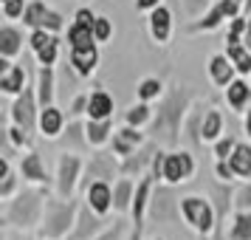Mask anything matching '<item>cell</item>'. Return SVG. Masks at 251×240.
I'll use <instances>...</instances> for the list:
<instances>
[{
    "mask_svg": "<svg viewBox=\"0 0 251 240\" xmlns=\"http://www.w3.org/2000/svg\"><path fill=\"white\" fill-rule=\"evenodd\" d=\"M186 102H189V93L178 88V91H172L164 105H161L158 116H155V125L152 130L158 133L167 144H175L178 141V130H181V119H183V110H186Z\"/></svg>",
    "mask_w": 251,
    "mask_h": 240,
    "instance_id": "1",
    "label": "cell"
},
{
    "mask_svg": "<svg viewBox=\"0 0 251 240\" xmlns=\"http://www.w3.org/2000/svg\"><path fill=\"white\" fill-rule=\"evenodd\" d=\"M181 215H183V220H186L195 232H201V235H209V232L215 229V223H217V215H215V209H212V204L203 201L201 195L183 198L181 201Z\"/></svg>",
    "mask_w": 251,
    "mask_h": 240,
    "instance_id": "2",
    "label": "cell"
},
{
    "mask_svg": "<svg viewBox=\"0 0 251 240\" xmlns=\"http://www.w3.org/2000/svg\"><path fill=\"white\" fill-rule=\"evenodd\" d=\"M46 212L48 215H46V226H43L46 238L57 240L62 235H68L71 223H74V215H76V206L71 201H48Z\"/></svg>",
    "mask_w": 251,
    "mask_h": 240,
    "instance_id": "3",
    "label": "cell"
},
{
    "mask_svg": "<svg viewBox=\"0 0 251 240\" xmlns=\"http://www.w3.org/2000/svg\"><path fill=\"white\" fill-rule=\"evenodd\" d=\"M40 209H43V201L37 195L25 192L20 195L17 201H12L9 206V223H17V226H34L40 220Z\"/></svg>",
    "mask_w": 251,
    "mask_h": 240,
    "instance_id": "4",
    "label": "cell"
},
{
    "mask_svg": "<svg viewBox=\"0 0 251 240\" xmlns=\"http://www.w3.org/2000/svg\"><path fill=\"white\" fill-rule=\"evenodd\" d=\"M178 212H181V204H178V198L172 195V189L158 187V189L152 192V198H150V215L155 217V220H161V223H172V220L178 217Z\"/></svg>",
    "mask_w": 251,
    "mask_h": 240,
    "instance_id": "5",
    "label": "cell"
},
{
    "mask_svg": "<svg viewBox=\"0 0 251 240\" xmlns=\"http://www.w3.org/2000/svg\"><path fill=\"white\" fill-rule=\"evenodd\" d=\"M243 6H246V0H217V6L206 14L201 23H192V31H212V28H217L226 17L228 20H234Z\"/></svg>",
    "mask_w": 251,
    "mask_h": 240,
    "instance_id": "6",
    "label": "cell"
},
{
    "mask_svg": "<svg viewBox=\"0 0 251 240\" xmlns=\"http://www.w3.org/2000/svg\"><path fill=\"white\" fill-rule=\"evenodd\" d=\"M195 172V161L189 153H167L164 159V181L167 184H183Z\"/></svg>",
    "mask_w": 251,
    "mask_h": 240,
    "instance_id": "7",
    "label": "cell"
},
{
    "mask_svg": "<svg viewBox=\"0 0 251 240\" xmlns=\"http://www.w3.org/2000/svg\"><path fill=\"white\" fill-rule=\"evenodd\" d=\"M37 102H40V99H34V91H31V88H25V91L17 96V102L12 105V119H14V125H20L25 133H31V130H34V122H37L34 105H37Z\"/></svg>",
    "mask_w": 251,
    "mask_h": 240,
    "instance_id": "8",
    "label": "cell"
},
{
    "mask_svg": "<svg viewBox=\"0 0 251 240\" xmlns=\"http://www.w3.org/2000/svg\"><path fill=\"white\" fill-rule=\"evenodd\" d=\"M79 167L82 161L76 159V156H62L59 159V170H57V189L62 198H71V192H74V187H76V178H79Z\"/></svg>",
    "mask_w": 251,
    "mask_h": 240,
    "instance_id": "9",
    "label": "cell"
},
{
    "mask_svg": "<svg viewBox=\"0 0 251 240\" xmlns=\"http://www.w3.org/2000/svg\"><path fill=\"white\" fill-rule=\"evenodd\" d=\"M85 198H88V204H91V209L96 215H107L110 206H113V189H110L107 181H93L85 189Z\"/></svg>",
    "mask_w": 251,
    "mask_h": 240,
    "instance_id": "10",
    "label": "cell"
},
{
    "mask_svg": "<svg viewBox=\"0 0 251 240\" xmlns=\"http://www.w3.org/2000/svg\"><path fill=\"white\" fill-rule=\"evenodd\" d=\"M102 229V215H96L91 209V204L79 206V212H76V229H74V235L71 240H88L91 235H96Z\"/></svg>",
    "mask_w": 251,
    "mask_h": 240,
    "instance_id": "11",
    "label": "cell"
},
{
    "mask_svg": "<svg viewBox=\"0 0 251 240\" xmlns=\"http://www.w3.org/2000/svg\"><path fill=\"white\" fill-rule=\"evenodd\" d=\"M150 198H152V175H144V178H141V184L136 187L133 206H130L133 220H136V232H141V226H144V209L150 206Z\"/></svg>",
    "mask_w": 251,
    "mask_h": 240,
    "instance_id": "12",
    "label": "cell"
},
{
    "mask_svg": "<svg viewBox=\"0 0 251 240\" xmlns=\"http://www.w3.org/2000/svg\"><path fill=\"white\" fill-rule=\"evenodd\" d=\"M141 144H144V136L138 133V127L133 130V125L122 127V130L113 136V150H116V156H122V159L133 156L136 147H141Z\"/></svg>",
    "mask_w": 251,
    "mask_h": 240,
    "instance_id": "13",
    "label": "cell"
},
{
    "mask_svg": "<svg viewBox=\"0 0 251 240\" xmlns=\"http://www.w3.org/2000/svg\"><path fill=\"white\" fill-rule=\"evenodd\" d=\"M234 62L226 57V54H215V57L209 59V77H212V82L215 85H220V88H226L228 82H234Z\"/></svg>",
    "mask_w": 251,
    "mask_h": 240,
    "instance_id": "14",
    "label": "cell"
},
{
    "mask_svg": "<svg viewBox=\"0 0 251 240\" xmlns=\"http://www.w3.org/2000/svg\"><path fill=\"white\" fill-rule=\"evenodd\" d=\"M170 31H172V14H170V9H167V6L152 9V12H150V34H152V40L167 43V40H170Z\"/></svg>",
    "mask_w": 251,
    "mask_h": 240,
    "instance_id": "15",
    "label": "cell"
},
{
    "mask_svg": "<svg viewBox=\"0 0 251 240\" xmlns=\"http://www.w3.org/2000/svg\"><path fill=\"white\" fill-rule=\"evenodd\" d=\"M96 62H99V51H96V46H91V48H71V65L76 68L79 77H91V71L96 68Z\"/></svg>",
    "mask_w": 251,
    "mask_h": 240,
    "instance_id": "16",
    "label": "cell"
},
{
    "mask_svg": "<svg viewBox=\"0 0 251 240\" xmlns=\"http://www.w3.org/2000/svg\"><path fill=\"white\" fill-rule=\"evenodd\" d=\"M110 133H113V122L110 119H88V125H85V138H88L91 147L107 144Z\"/></svg>",
    "mask_w": 251,
    "mask_h": 240,
    "instance_id": "17",
    "label": "cell"
},
{
    "mask_svg": "<svg viewBox=\"0 0 251 240\" xmlns=\"http://www.w3.org/2000/svg\"><path fill=\"white\" fill-rule=\"evenodd\" d=\"M116 172V164L110 156H93L91 164H88V172H85V178H88V187L93 181H107V178H113Z\"/></svg>",
    "mask_w": 251,
    "mask_h": 240,
    "instance_id": "18",
    "label": "cell"
},
{
    "mask_svg": "<svg viewBox=\"0 0 251 240\" xmlns=\"http://www.w3.org/2000/svg\"><path fill=\"white\" fill-rule=\"evenodd\" d=\"M88 119H110L113 116V99H110V93L104 91H93L91 99H88Z\"/></svg>",
    "mask_w": 251,
    "mask_h": 240,
    "instance_id": "19",
    "label": "cell"
},
{
    "mask_svg": "<svg viewBox=\"0 0 251 240\" xmlns=\"http://www.w3.org/2000/svg\"><path fill=\"white\" fill-rule=\"evenodd\" d=\"M62 110L59 107H54V105H48V107H43L40 110V130L46 133L48 138H57L59 130H62Z\"/></svg>",
    "mask_w": 251,
    "mask_h": 240,
    "instance_id": "20",
    "label": "cell"
},
{
    "mask_svg": "<svg viewBox=\"0 0 251 240\" xmlns=\"http://www.w3.org/2000/svg\"><path fill=\"white\" fill-rule=\"evenodd\" d=\"M249 99H251L249 82L234 80V82H228V85H226V102H228V107H234V110H243V107L249 105Z\"/></svg>",
    "mask_w": 251,
    "mask_h": 240,
    "instance_id": "21",
    "label": "cell"
},
{
    "mask_svg": "<svg viewBox=\"0 0 251 240\" xmlns=\"http://www.w3.org/2000/svg\"><path fill=\"white\" fill-rule=\"evenodd\" d=\"M37 99H40V107H48V105H54V71L51 65H43L40 74H37Z\"/></svg>",
    "mask_w": 251,
    "mask_h": 240,
    "instance_id": "22",
    "label": "cell"
},
{
    "mask_svg": "<svg viewBox=\"0 0 251 240\" xmlns=\"http://www.w3.org/2000/svg\"><path fill=\"white\" fill-rule=\"evenodd\" d=\"M133 195H136V184L127 175V178H122V181L113 187V206L119 212H127V209L133 206Z\"/></svg>",
    "mask_w": 251,
    "mask_h": 240,
    "instance_id": "23",
    "label": "cell"
},
{
    "mask_svg": "<svg viewBox=\"0 0 251 240\" xmlns=\"http://www.w3.org/2000/svg\"><path fill=\"white\" fill-rule=\"evenodd\" d=\"M223 133V116L220 110H209L201 119V141H217Z\"/></svg>",
    "mask_w": 251,
    "mask_h": 240,
    "instance_id": "24",
    "label": "cell"
},
{
    "mask_svg": "<svg viewBox=\"0 0 251 240\" xmlns=\"http://www.w3.org/2000/svg\"><path fill=\"white\" fill-rule=\"evenodd\" d=\"M0 88H3V93H23L25 91V71L20 65H12L6 74H0Z\"/></svg>",
    "mask_w": 251,
    "mask_h": 240,
    "instance_id": "25",
    "label": "cell"
},
{
    "mask_svg": "<svg viewBox=\"0 0 251 240\" xmlns=\"http://www.w3.org/2000/svg\"><path fill=\"white\" fill-rule=\"evenodd\" d=\"M228 164L234 167V172L240 178H251V144H237L234 153H231V159H228Z\"/></svg>",
    "mask_w": 251,
    "mask_h": 240,
    "instance_id": "26",
    "label": "cell"
},
{
    "mask_svg": "<svg viewBox=\"0 0 251 240\" xmlns=\"http://www.w3.org/2000/svg\"><path fill=\"white\" fill-rule=\"evenodd\" d=\"M20 172H23V178H28V181L34 184H43L48 178L46 167H43V161H40V156L37 153H28L23 159V164H20Z\"/></svg>",
    "mask_w": 251,
    "mask_h": 240,
    "instance_id": "27",
    "label": "cell"
},
{
    "mask_svg": "<svg viewBox=\"0 0 251 240\" xmlns=\"http://www.w3.org/2000/svg\"><path fill=\"white\" fill-rule=\"evenodd\" d=\"M20 43H23V34L12 28V26H3L0 28V54L3 57H14L20 51Z\"/></svg>",
    "mask_w": 251,
    "mask_h": 240,
    "instance_id": "28",
    "label": "cell"
},
{
    "mask_svg": "<svg viewBox=\"0 0 251 240\" xmlns=\"http://www.w3.org/2000/svg\"><path fill=\"white\" fill-rule=\"evenodd\" d=\"M228 240H251V209H240L234 215Z\"/></svg>",
    "mask_w": 251,
    "mask_h": 240,
    "instance_id": "29",
    "label": "cell"
},
{
    "mask_svg": "<svg viewBox=\"0 0 251 240\" xmlns=\"http://www.w3.org/2000/svg\"><path fill=\"white\" fill-rule=\"evenodd\" d=\"M68 43H71V48H91V46H96L93 28H88V26H79V23H74V26L68 28Z\"/></svg>",
    "mask_w": 251,
    "mask_h": 240,
    "instance_id": "30",
    "label": "cell"
},
{
    "mask_svg": "<svg viewBox=\"0 0 251 240\" xmlns=\"http://www.w3.org/2000/svg\"><path fill=\"white\" fill-rule=\"evenodd\" d=\"M152 153H155V150L150 147V150H144V153H133V156H127L125 164H122V172H125V175H141L144 167L150 164V156H152Z\"/></svg>",
    "mask_w": 251,
    "mask_h": 240,
    "instance_id": "31",
    "label": "cell"
},
{
    "mask_svg": "<svg viewBox=\"0 0 251 240\" xmlns=\"http://www.w3.org/2000/svg\"><path fill=\"white\" fill-rule=\"evenodd\" d=\"M48 12H51V9H46V3L34 0V3H28V6H25L23 23H25V26H31V28H43V23H46Z\"/></svg>",
    "mask_w": 251,
    "mask_h": 240,
    "instance_id": "32",
    "label": "cell"
},
{
    "mask_svg": "<svg viewBox=\"0 0 251 240\" xmlns=\"http://www.w3.org/2000/svg\"><path fill=\"white\" fill-rule=\"evenodd\" d=\"M228 59L234 62V68L240 71V74H249L251 71V51L243 43L240 46H228Z\"/></svg>",
    "mask_w": 251,
    "mask_h": 240,
    "instance_id": "33",
    "label": "cell"
},
{
    "mask_svg": "<svg viewBox=\"0 0 251 240\" xmlns=\"http://www.w3.org/2000/svg\"><path fill=\"white\" fill-rule=\"evenodd\" d=\"M212 195H215V215H217V223H220V220H226V212L231 206V192L226 187H215Z\"/></svg>",
    "mask_w": 251,
    "mask_h": 240,
    "instance_id": "34",
    "label": "cell"
},
{
    "mask_svg": "<svg viewBox=\"0 0 251 240\" xmlns=\"http://www.w3.org/2000/svg\"><path fill=\"white\" fill-rule=\"evenodd\" d=\"M150 119H152V110L147 107V102H141V105H133V107L127 110V125H133V127H141V125H147Z\"/></svg>",
    "mask_w": 251,
    "mask_h": 240,
    "instance_id": "35",
    "label": "cell"
},
{
    "mask_svg": "<svg viewBox=\"0 0 251 240\" xmlns=\"http://www.w3.org/2000/svg\"><path fill=\"white\" fill-rule=\"evenodd\" d=\"M161 80H141V85H138V96H141V102H150V99H158L161 96Z\"/></svg>",
    "mask_w": 251,
    "mask_h": 240,
    "instance_id": "36",
    "label": "cell"
},
{
    "mask_svg": "<svg viewBox=\"0 0 251 240\" xmlns=\"http://www.w3.org/2000/svg\"><path fill=\"white\" fill-rule=\"evenodd\" d=\"M57 51H59V40L54 37L46 48H40L37 51V59H40V65H54L57 62Z\"/></svg>",
    "mask_w": 251,
    "mask_h": 240,
    "instance_id": "37",
    "label": "cell"
},
{
    "mask_svg": "<svg viewBox=\"0 0 251 240\" xmlns=\"http://www.w3.org/2000/svg\"><path fill=\"white\" fill-rule=\"evenodd\" d=\"M25 14V0H3V17L14 20V17H23Z\"/></svg>",
    "mask_w": 251,
    "mask_h": 240,
    "instance_id": "38",
    "label": "cell"
},
{
    "mask_svg": "<svg viewBox=\"0 0 251 240\" xmlns=\"http://www.w3.org/2000/svg\"><path fill=\"white\" fill-rule=\"evenodd\" d=\"M110 34H113V23H110L107 17H96V23H93V37H96V43H104Z\"/></svg>",
    "mask_w": 251,
    "mask_h": 240,
    "instance_id": "39",
    "label": "cell"
},
{
    "mask_svg": "<svg viewBox=\"0 0 251 240\" xmlns=\"http://www.w3.org/2000/svg\"><path fill=\"white\" fill-rule=\"evenodd\" d=\"M234 147H237V141L231 136L226 138H217V144H215V156L217 159H231V153H234Z\"/></svg>",
    "mask_w": 251,
    "mask_h": 240,
    "instance_id": "40",
    "label": "cell"
},
{
    "mask_svg": "<svg viewBox=\"0 0 251 240\" xmlns=\"http://www.w3.org/2000/svg\"><path fill=\"white\" fill-rule=\"evenodd\" d=\"M246 26H249V20H237V17H234V23H231V28H228V37H226L228 46H240V37L246 34Z\"/></svg>",
    "mask_w": 251,
    "mask_h": 240,
    "instance_id": "41",
    "label": "cell"
},
{
    "mask_svg": "<svg viewBox=\"0 0 251 240\" xmlns=\"http://www.w3.org/2000/svg\"><path fill=\"white\" fill-rule=\"evenodd\" d=\"M51 40H54V37L48 34V28H34V34H31L28 43H31V48H34V54H37V51H40V48H46Z\"/></svg>",
    "mask_w": 251,
    "mask_h": 240,
    "instance_id": "42",
    "label": "cell"
},
{
    "mask_svg": "<svg viewBox=\"0 0 251 240\" xmlns=\"http://www.w3.org/2000/svg\"><path fill=\"white\" fill-rule=\"evenodd\" d=\"M215 172H217V178H220V181H226V184L237 175V172H234V167H231V164H226V159H217Z\"/></svg>",
    "mask_w": 251,
    "mask_h": 240,
    "instance_id": "43",
    "label": "cell"
},
{
    "mask_svg": "<svg viewBox=\"0 0 251 240\" xmlns=\"http://www.w3.org/2000/svg\"><path fill=\"white\" fill-rule=\"evenodd\" d=\"M122 232H125V223H122V220H116L113 226L104 229V232H102L96 240H122Z\"/></svg>",
    "mask_w": 251,
    "mask_h": 240,
    "instance_id": "44",
    "label": "cell"
},
{
    "mask_svg": "<svg viewBox=\"0 0 251 240\" xmlns=\"http://www.w3.org/2000/svg\"><path fill=\"white\" fill-rule=\"evenodd\" d=\"M181 3H183V9H186L189 17H198V14L206 9V3H209V0H181Z\"/></svg>",
    "mask_w": 251,
    "mask_h": 240,
    "instance_id": "45",
    "label": "cell"
},
{
    "mask_svg": "<svg viewBox=\"0 0 251 240\" xmlns=\"http://www.w3.org/2000/svg\"><path fill=\"white\" fill-rule=\"evenodd\" d=\"M234 198H237V201H234L237 209H251V184H249V187H243V189H237Z\"/></svg>",
    "mask_w": 251,
    "mask_h": 240,
    "instance_id": "46",
    "label": "cell"
},
{
    "mask_svg": "<svg viewBox=\"0 0 251 240\" xmlns=\"http://www.w3.org/2000/svg\"><path fill=\"white\" fill-rule=\"evenodd\" d=\"M74 20L79 26H88V28H93V23H96V14L91 12V9H79V12L74 14Z\"/></svg>",
    "mask_w": 251,
    "mask_h": 240,
    "instance_id": "47",
    "label": "cell"
},
{
    "mask_svg": "<svg viewBox=\"0 0 251 240\" xmlns=\"http://www.w3.org/2000/svg\"><path fill=\"white\" fill-rule=\"evenodd\" d=\"M43 28H48V31H59V28H62V14L59 12H48Z\"/></svg>",
    "mask_w": 251,
    "mask_h": 240,
    "instance_id": "48",
    "label": "cell"
},
{
    "mask_svg": "<svg viewBox=\"0 0 251 240\" xmlns=\"http://www.w3.org/2000/svg\"><path fill=\"white\" fill-rule=\"evenodd\" d=\"M9 138H12V144H28V136H25V130L20 125H14L9 130Z\"/></svg>",
    "mask_w": 251,
    "mask_h": 240,
    "instance_id": "49",
    "label": "cell"
},
{
    "mask_svg": "<svg viewBox=\"0 0 251 240\" xmlns=\"http://www.w3.org/2000/svg\"><path fill=\"white\" fill-rule=\"evenodd\" d=\"M88 99H91V93H88V96H85V93H79V96L74 99V105H71V113L79 116L82 110H88Z\"/></svg>",
    "mask_w": 251,
    "mask_h": 240,
    "instance_id": "50",
    "label": "cell"
},
{
    "mask_svg": "<svg viewBox=\"0 0 251 240\" xmlns=\"http://www.w3.org/2000/svg\"><path fill=\"white\" fill-rule=\"evenodd\" d=\"M158 6H161V0H136V9H141V12H152Z\"/></svg>",
    "mask_w": 251,
    "mask_h": 240,
    "instance_id": "51",
    "label": "cell"
},
{
    "mask_svg": "<svg viewBox=\"0 0 251 240\" xmlns=\"http://www.w3.org/2000/svg\"><path fill=\"white\" fill-rule=\"evenodd\" d=\"M243 46L251 51V17H249V26H246V34H243Z\"/></svg>",
    "mask_w": 251,
    "mask_h": 240,
    "instance_id": "52",
    "label": "cell"
},
{
    "mask_svg": "<svg viewBox=\"0 0 251 240\" xmlns=\"http://www.w3.org/2000/svg\"><path fill=\"white\" fill-rule=\"evenodd\" d=\"M246 133L251 136V107H249V113H246Z\"/></svg>",
    "mask_w": 251,
    "mask_h": 240,
    "instance_id": "53",
    "label": "cell"
},
{
    "mask_svg": "<svg viewBox=\"0 0 251 240\" xmlns=\"http://www.w3.org/2000/svg\"><path fill=\"white\" fill-rule=\"evenodd\" d=\"M130 240H141V232H133V238Z\"/></svg>",
    "mask_w": 251,
    "mask_h": 240,
    "instance_id": "54",
    "label": "cell"
},
{
    "mask_svg": "<svg viewBox=\"0 0 251 240\" xmlns=\"http://www.w3.org/2000/svg\"><path fill=\"white\" fill-rule=\"evenodd\" d=\"M246 9H249V12H251V0H246Z\"/></svg>",
    "mask_w": 251,
    "mask_h": 240,
    "instance_id": "55",
    "label": "cell"
},
{
    "mask_svg": "<svg viewBox=\"0 0 251 240\" xmlns=\"http://www.w3.org/2000/svg\"><path fill=\"white\" fill-rule=\"evenodd\" d=\"M155 240H161V238H155Z\"/></svg>",
    "mask_w": 251,
    "mask_h": 240,
    "instance_id": "56",
    "label": "cell"
}]
</instances>
